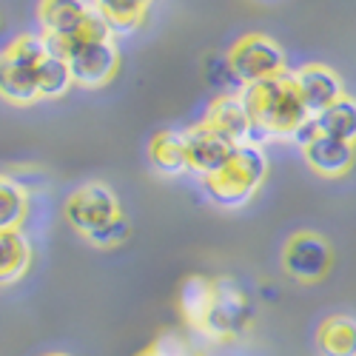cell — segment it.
<instances>
[{"mask_svg": "<svg viewBox=\"0 0 356 356\" xmlns=\"http://www.w3.org/2000/svg\"><path fill=\"white\" fill-rule=\"evenodd\" d=\"M43 43L54 57L69 63L72 83L80 88H103L120 69V49L97 15L83 32L72 38H43Z\"/></svg>", "mask_w": 356, "mask_h": 356, "instance_id": "cell-1", "label": "cell"}, {"mask_svg": "<svg viewBox=\"0 0 356 356\" xmlns=\"http://www.w3.org/2000/svg\"><path fill=\"white\" fill-rule=\"evenodd\" d=\"M243 103L251 117L254 143L259 145L262 137H293L308 120V111L300 100L291 80V72L274 80H265L257 86H248L243 92Z\"/></svg>", "mask_w": 356, "mask_h": 356, "instance_id": "cell-2", "label": "cell"}, {"mask_svg": "<svg viewBox=\"0 0 356 356\" xmlns=\"http://www.w3.org/2000/svg\"><path fill=\"white\" fill-rule=\"evenodd\" d=\"M265 177H268V160H265L262 148L257 143H245L236 145L228 165L202 177V191L222 209H243L257 197Z\"/></svg>", "mask_w": 356, "mask_h": 356, "instance_id": "cell-3", "label": "cell"}, {"mask_svg": "<svg viewBox=\"0 0 356 356\" xmlns=\"http://www.w3.org/2000/svg\"><path fill=\"white\" fill-rule=\"evenodd\" d=\"M49 54L40 35H17L0 51V97L12 106H32L38 95V72Z\"/></svg>", "mask_w": 356, "mask_h": 356, "instance_id": "cell-4", "label": "cell"}, {"mask_svg": "<svg viewBox=\"0 0 356 356\" xmlns=\"http://www.w3.org/2000/svg\"><path fill=\"white\" fill-rule=\"evenodd\" d=\"M251 322H254V305L248 291L231 277L211 280V302L197 334L209 339H220V342H231L245 337Z\"/></svg>", "mask_w": 356, "mask_h": 356, "instance_id": "cell-5", "label": "cell"}, {"mask_svg": "<svg viewBox=\"0 0 356 356\" xmlns=\"http://www.w3.org/2000/svg\"><path fill=\"white\" fill-rule=\"evenodd\" d=\"M225 57H228L234 77L240 80L243 88L288 74L285 51L280 49V43L271 40L268 35H259V32L243 35L225 51Z\"/></svg>", "mask_w": 356, "mask_h": 356, "instance_id": "cell-6", "label": "cell"}, {"mask_svg": "<svg viewBox=\"0 0 356 356\" xmlns=\"http://www.w3.org/2000/svg\"><path fill=\"white\" fill-rule=\"evenodd\" d=\"M331 262H334V251L328 240L314 231H296L293 236H288L282 248V271L302 285L319 282L331 271Z\"/></svg>", "mask_w": 356, "mask_h": 356, "instance_id": "cell-7", "label": "cell"}, {"mask_svg": "<svg viewBox=\"0 0 356 356\" xmlns=\"http://www.w3.org/2000/svg\"><path fill=\"white\" fill-rule=\"evenodd\" d=\"M63 214L74 231L88 236L100 231L103 225H108L114 217H120V202L103 183H86L69 194Z\"/></svg>", "mask_w": 356, "mask_h": 356, "instance_id": "cell-8", "label": "cell"}, {"mask_svg": "<svg viewBox=\"0 0 356 356\" xmlns=\"http://www.w3.org/2000/svg\"><path fill=\"white\" fill-rule=\"evenodd\" d=\"M186 134V160H188V171H194L200 180L202 177H209L214 171H220L222 165L231 163L236 145L222 137L220 131H214L211 126H191Z\"/></svg>", "mask_w": 356, "mask_h": 356, "instance_id": "cell-9", "label": "cell"}, {"mask_svg": "<svg viewBox=\"0 0 356 356\" xmlns=\"http://www.w3.org/2000/svg\"><path fill=\"white\" fill-rule=\"evenodd\" d=\"M291 80H293L296 95H300V100L311 117H316L319 111H325L331 103H337L345 95L339 74L325 63H305L302 69L291 72Z\"/></svg>", "mask_w": 356, "mask_h": 356, "instance_id": "cell-10", "label": "cell"}, {"mask_svg": "<svg viewBox=\"0 0 356 356\" xmlns=\"http://www.w3.org/2000/svg\"><path fill=\"white\" fill-rule=\"evenodd\" d=\"M38 20L43 38H72L95 20V12L83 0H46L38 6Z\"/></svg>", "mask_w": 356, "mask_h": 356, "instance_id": "cell-11", "label": "cell"}, {"mask_svg": "<svg viewBox=\"0 0 356 356\" xmlns=\"http://www.w3.org/2000/svg\"><path fill=\"white\" fill-rule=\"evenodd\" d=\"M202 123L211 126L214 131H220L222 137H228L234 145L254 143V129H251V117H248V108L243 103V95L217 97L209 106V114H205Z\"/></svg>", "mask_w": 356, "mask_h": 356, "instance_id": "cell-12", "label": "cell"}, {"mask_svg": "<svg viewBox=\"0 0 356 356\" xmlns=\"http://www.w3.org/2000/svg\"><path fill=\"white\" fill-rule=\"evenodd\" d=\"M302 154H305V163L311 165L314 174L328 177V180H339V177H345L356 163V145L319 134L311 145L302 148Z\"/></svg>", "mask_w": 356, "mask_h": 356, "instance_id": "cell-13", "label": "cell"}, {"mask_svg": "<svg viewBox=\"0 0 356 356\" xmlns=\"http://www.w3.org/2000/svg\"><path fill=\"white\" fill-rule=\"evenodd\" d=\"M319 356H356V319L334 314L316 328Z\"/></svg>", "mask_w": 356, "mask_h": 356, "instance_id": "cell-14", "label": "cell"}, {"mask_svg": "<svg viewBox=\"0 0 356 356\" xmlns=\"http://www.w3.org/2000/svg\"><path fill=\"white\" fill-rule=\"evenodd\" d=\"M148 160L152 165L165 174V177H174V174H183L188 171V160H186V134L183 131H157L148 143Z\"/></svg>", "mask_w": 356, "mask_h": 356, "instance_id": "cell-15", "label": "cell"}, {"mask_svg": "<svg viewBox=\"0 0 356 356\" xmlns=\"http://www.w3.org/2000/svg\"><path fill=\"white\" fill-rule=\"evenodd\" d=\"M32 265V245L23 231H0V285L17 282Z\"/></svg>", "mask_w": 356, "mask_h": 356, "instance_id": "cell-16", "label": "cell"}, {"mask_svg": "<svg viewBox=\"0 0 356 356\" xmlns=\"http://www.w3.org/2000/svg\"><path fill=\"white\" fill-rule=\"evenodd\" d=\"M314 120H316V129L322 137H334V140L356 145V100L353 97L342 95L337 103L319 111Z\"/></svg>", "mask_w": 356, "mask_h": 356, "instance_id": "cell-17", "label": "cell"}, {"mask_svg": "<svg viewBox=\"0 0 356 356\" xmlns=\"http://www.w3.org/2000/svg\"><path fill=\"white\" fill-rule=\"evenodd\" d=\"M92 12L100 17V23L114 38V35L137 32L148 17V3H140V0H123V3H92Z\"/></svg>", "mask_w": 356, "mask_h": 356, "instance_id": "cell-18", "label": "cell"}, {"mask_svg": "<svg viewBox=\"0 0 356 356\" xmlns=\"http://www.w3.org/2000/svg\"><path fill=\"white\" fill-rule=\"evenodd\" d=\"M29 214V194L9 174H0V231H20Z\"/></svg>", "mask_w": 356, "mask_h": 356, "instance_id": "cell-19", "label": "cell"}, {"mask_svg": "<svg viewBox=\"0 0 356 356\" xmlns=\"http://www.w3.org/2000/svg\"><path fill=\"white\" fill-rule=\"evenodd\" d=\"M180 311L186 316V322L191 325L194 331H200V325L205 319V311H209V302H211V280L209 277H188L183 285H180Z\"/></svg>", "mask_w": 356, "mask_h": 356, "instance_id": "cell-20", "label": "cell"}, {"mask_svg": "<svg viewBox=\"0 0 356 356\" xmlns=\"http://www.w3.org/2000/svg\"><path fill=\"white\" fill-rule=\"evenodd\" d=\"M72 72H69V63L54 57L51 51L43 57L40 63V72H38V95L40 100H54V97H63L69 88H72Z\"/></svg>", "mask_w": 356, "mask_h": 356, "instance_id": "cell-21", "label": "cell"}, {"mask_svg": "<svg viewBox=\"0 0 356 356\" xmlns=\"http://www.w3.org/2000/svg\"><path fill=\"white\" fill-rule=\"evenodd\" d=\"M202 77H205V83H209L214 92H220V97H225V95H240V80L234 77V72H231V66H228V57L225 54H220V51H209L205 54V60H202ZM245 92V88H243Z\"/></svg>", "mask_w": 356, "mask_h": 356, "instance_id": "cell-22", "label": "cell"}, {"mask_svg": "<svg viewBox=\"0 0 356 356\" xmlns=\"http://www.w3.org/2000/svg\"><path fill=\"white\" fill-rule=\"evenodd\" d=\"M131 236V222L120 214V217H114L108 225H103L100 231H95V234H88L86 240L92 243L95 248H103V251H111V248H120L126 240Z\"/></svg>", "mask_w": 356, "mask_h": 356, "instance_id": "cell-23", "label": "cell"}, {"mask_svg": "<svg viewBox=\"0 0 356 356\" xmlns=\"http://www.w3.org/2000/svg\"><path fill=\"white\" fill-rule=\"evenodd\" d=\"M140 356H186L183 353V348H180V342H177V339H160V342H154L152 348H148V350H143Z\"/></svg>", "mask_w": 356, "mask_h": 356, "instance_id": "cell-24", "label": "cell"}, {"mask_svg": "<svg viewBox=\"0 0 356 356\" xmlns=\"http://www.w3.org/2000/svg\"><path fill=\"white\" fill-rule=\"evenodd\" d=\"M316 137H319V129H316V120H314V117H308V120H305L300 129H296V134H293V140L300 143L302 148H305V145H311Z\"/></svg>", "mask_w": 356, "mask_h": 356, "instance_id": "cell-25", "label": "cell"}, {"mask_svg": "<svg viewBox=\"0 0 356 356\" xmlns=\"http://www.w3.org/2000/svg\"><path fill=\"white\" fill-rule=\"evenodd\" d=\"M262 296H268V300H277V288H274V285H262Z\"/></svg>", "mask_w": 356, "mask_h": 356, "instance_id": "cell-26", "label": "cell"}, {"mask_svg": "<svg viewBox=\"0 0 356 356\" xmlns=\"http://www.w3.org/2000/svg\"><path fill=\"white\" fill-rule=\"evenodd\" d=\"M43 356H69V353H43Z\"/></svg>", "mask_w": 356, "mask_h": 356, "instance_id": "cell-27", "label": "cell"}]
</instances>
